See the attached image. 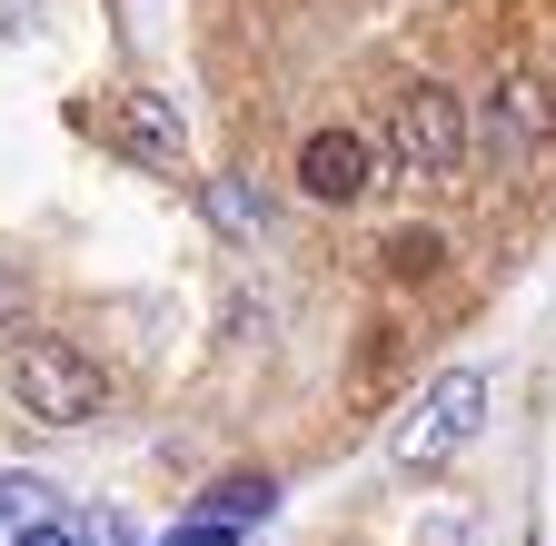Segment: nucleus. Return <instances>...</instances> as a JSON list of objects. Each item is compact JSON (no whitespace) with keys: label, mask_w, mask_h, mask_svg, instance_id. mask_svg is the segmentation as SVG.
I'll return each mask as SVG.
<instances>
[{"label":"nucleus","mask_w":556,"mask_h":546,"mask_svg":"<svg viewBox=\"0 0 556 546\" xmlns=\"http://www.w3.org/2000/svg\"><path fill=\"white\" fill-rule=\"evenodd\" d=\"M11 397L30 407L40 428H90L110 407V378L90 348H60V338H21L11 348Z\"/></svg>","instance_id":"obj_1"},{"label":"nucleus","mask_w":556,"mask_h":546,"mask_svg":"<svg viewBox=\"0 0 556 546\" xmlns=\"http://www.w3.org/2000/svg\"><path fill=\"white\" fill-rule=\"evenodd\" d=\"M477 428H486V368H447V378H428L417 418L388 437V457H397V467H447Z\"/></svg>","instance_id":"obj_2"},{"label":"nucleus","mask_w":556,"mask_h":546,"mask_svg":"<svg viewBox=\"0 0 556 546\" xmlns=\"http://www.w3.org/2000/svg\"><path fill=\"white\" fill-rule=\"evenodd\" d=\"M467 140H477V129H467L457 90H438V80L397 90V119H388V150H397V169H417V179H457Z\"/></svg>","instance_id":"obj_3"},{"label":"nucleus","mask_w":556,"mask_h":546,"mask_svg":"<svg viewBox=\"0 0 556 546\" xmlns=\"http://www.w3.org/2000/svg\"><path fill=\"white\" fill-rule=\"evenodd\" d=\"M368 169H378V150L358 140V129H308L299 140V189L328 199V209H348V199L368 189Z\"/></svg>","instance_id":"obj_4"},{"label":"nucleus","mask_w":556,"mask_h":546,"mask_svg":"<svg viewBox=\"0 0 556 546\" xmlns=\"http://www.w3.org/2000/svg\"><path fill=\"white\" fill-rule=\"evenodd\" d=\"M536 140H546V90L536 80H507L497 100H486V160H497V169H527Z\"/></svg>","instance_id":"obj_5"},{"label":"nucleus","mask_w":556,"mask_h":546,"mask_svg":"<svg viewBox=\"0 0 556 546\" xmlns=\"http://www.w3.org/2000/svg\"><path fill=\"white\" fill-rule=\"evenodd\" d=\"M268 507H278V477H258V467H249V477H219V487H208V507H199V517H229V526H258Z\"/></svg>","instance_id":"obj_6"},{"label":"nucleus","mask_w":556,"mask_h":546,"mask_svg":"<svg viewBox=\"0 0 556 546\" xmlns=\"http://www.w3.org/2000/svg\"><path fill=\"white\" fill-rule=\"evenodd\" d=\"M119 129H129V150H150V160H179V119H169V100H150V90H139Z\"/></svg>","instance_id":"obj_7"},{"label":"nucleus","mask_w":556,"mask_h":546,"mask_svg":"<svg viewBox=\"0 0 556 546\" xmlns=\"http://www.w3.org/2000/svg\"><path fill=\"white\" fill-rule=\"evenodd\" d=\"M438 258H447V239H438V229H397V239H388V268H397V279H428Z\"/></svg>","instance_id":"obj_8"},{"label":"nucleus","mask_w":556,"mask_h":546,"mask_svg":"<svg viewBox=\"0 0 556 546\" xmlns=\"http://www.w3.org/2000/svg\"><path fill=\"white\" fill-rule=\"evenodd\" d=\"M249 526H229V517H189V526H169L160 546H239Z\"/></svg>","instance_id":"obj_9"},{"label":"nucleus","mask_w":556,"mask_h":546,"mask_svg":"<svg viewBox=\"0 0 556 546\" xmlns=\"http://www.w3.org/2000/svg\"><path fill=\"white\" fill-rule=\"evenodd\" d=\"M11 546H90V526H80V517H30Z\"/></svg>","instance_id":"obj_10"},{"label":"nucleus","mask_w":556,"mask_h":546,"mask_svg":"<svg viewBox=\"0 0 556 546\" xmlns=\"http://www.w3.org/2000/svg\"><path fill=\"white\" fill-rule=\"evenodd\" d=\"M80 526H90V546H139V526H129V517H110V507H100V517H80Z\"/></svg>","instance_id":"obj_11"},{"label":"nucleus","mask_w":556,"mask_h":546,"mask_svg":"<svg viewBox=\"0 0 556 546\" xmlns=\"http://www.w3.org/2000/svg\"><path fill=\"white\" fill-rule=\"evenodd\" d=\"M30 30V0H0V40H21Z\"/></svg>","instance_id":"obj_12"}]
</instances>
